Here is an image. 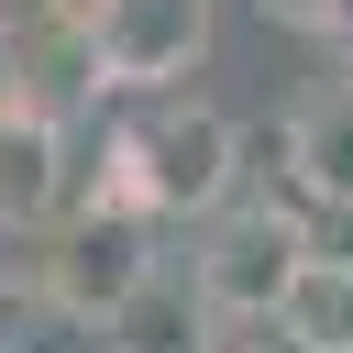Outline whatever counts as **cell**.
I'll list each match as a JSON object with an SVG mask.
<instances>
[{
	"mask_svg": "<svg viewBox=\"0 0 353 353\" xmlns=\"http://www.w3.org/2000/svg\"><path fill=\"white\" fill-rule=\"evenodd\" d=\"M99 188L132 199L154 232H165V221H221V210L243 199V121H232L221 99H188V88L132 99V110L99 132Z\"/></svg>",
	"mask_w": 353,
	"mask_h": 353,
	"instance_id": "cell-1",
	"label": "cell"
},
{
	"mask_svg": "<svg viewBox=\"0 0 353 353\" xmlns=\"http://www.w3.org/2000/svg\"><path fill=\"white\" fill-rule=\"evenodd\" d=\"M154 276H165L154 221H143L132 199H110V188L66 199V221H55L44 254H33V298H44V320H66V331H121V320L154 298Z\"/></svg>",
	"mask_w": 353,
	"mask_h": 353,
	"instance_id": "cell-2",
	"label": "cell"
},
{
	"mask_svg": "<svg viewBox=\"0 0 353 353\" xmlns=\"http://www.w3.org/2000/svg\"><path fill=\"white\" fill-rule=\"evenodd\" d=\"M298 199H232L221 221H199V254H188V298L210 331H265L298 287Z\"/></svg>",
	"mask_w": 353,
	"mask_h": 353,
	"instance_id": "cell-3",
	"label": "cell"
},
{
	"mask_svg": "<svg viewBox=\"0 0 353 353\" xmlns=\"http://www.w3.org/2000/svg\"><path fill=\"white\" fill-rule=\"evenodd\" d=\"M77 33L110 99H165L210 55V0H77Z\"/></svg>",
	"mask_w": 353,
	"mask_h": 353,
	"instance_id": "cell-4",
	"label": "cell"
},
{
	"mask_svg": "<svg viewBox=\"0 0 353 353\" xmlns=\"http://www.w3.org/2000/svg\"><path fill=\"white\" fill-rule=\"evenodd\" d=\"M77 121H55V110H22L11 88H0V243H44L55 221H66V199H77V143H66Z\"/></svg>",
	"mask_w": 353,
	"mask_h": 353,
	"instance_id": "cell-5",
	"label": "cell"
},
{
	"mask_svg": "<svg viewBox=\"0 0 353 353\" xmlns=\"http://www.w3.org/2000/svg\"><path fill=\"white\" fill-rule=\"evenodd\" d=\"M276 199L298 210H353V77H320L309 99H287L276 121Z\"/></svg>",
	"mask_w": 353,
	"mask_h": 353,
	"instance_id": "cell-6",
	"label": "cell"
},
{
	"mask_svg": "<svg viewBox=\"0 0 353 353\" xmlns=\"http://www.w3.org/2000/svg\"><path fill=\"white\" fill-rule=\"evenodd\" d=\"M276 331H287L298 353H353V265H298Z\"/></svg>",
	"mask_w": 353,
	"mask_h": 353,
	"instance_id": "cell-7",
	"label": "cell"
},
{
	"mask_svg": "<svg viewBox=\"0 0 353 353\" xmlns=\"http://www.w3.org/2000/svg\"><path fill=\"white\" fill-rule=\"evenodd\" d=\"M110 353H232V342L199 320V298H143V309L110 331Z\"/></svg>",
	"mask_w": 353,
	"mask_h": 353,
	"instance_id": "cell-8",
	"label": "cell"
},
{
	"mask_svg": "<svg viewBox=\"0 0 353 353\" xmlns=\"http://www.w3.org/2000/svg\"><path fill=\"white\" fill-rule=\"evenodd\" d=\"M320 33H331V44L353 55V0H331V11H320Z\"/></svg>",
	"mask_w": 353,
	"mask_h": 353,
	"instance_id": "cell-9",
	"label": "cell"
}]
</instances>
